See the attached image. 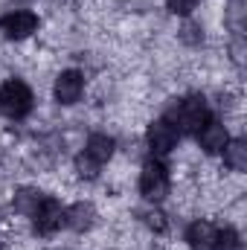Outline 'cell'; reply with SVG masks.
Instances as JSON below:
<instances>
[{"mask_svg":"<svg viewBox=\"0 0 247 250\" xmlns=\"http://www.w3.org/2000/svg\"><path fill=\"white\" fill-rule=\"evenodd\" d=\"M172 117H175V123L181 125V131L198 134L204 125L209 123V108H206V102H204L201 96H189V99H184V102L172 111Z\"/></svg>","mask_w":247,"mask_h":250,"instance_id":"obj_2","label":"cell"},{"mask_svg":"<svg viewBox=\"0 0 247 250\" xmlns=\"http://www.w3.org/2000/svg\"><path fill=\"white\" fill-rule=\"evenodd\" d=\"M145 140H148V146H151L154 154H169L178 146V128L169 123V120H157V123L148 125Z\"/></svg>","mask_w":247,"mask_h":250,"instance_id":"obj_5","label":"cell"},{"mask_svg":"<svg viewBox=\"0 0 247 250\" xmlns=\"http://www.w3.org/2000/svg\"><path fill=\"white\" fill-rule=\"evenodd\" d=\"M93 218H96V209H93L90 204H84V201H79V204H73L70 209H64V224H67L70 230H76V233L90 230V227H93Z\"/></svg>","mask_w":247,"mask_h":250,"instance_id":"obj_9","label":"cell"},{"mask_svg":"<svg viewBox=\"0 0 247 250\" xmlns=\"http://www.w3.org/2000/svg\"><path fill=\"white\" fill-rule=\"evenodd\" d=\"M181 32H184L181 38H184V41H189V44H198V41H201V35H198L201 29H198L195 23H186V26H184V29H181Z\"/></svg>","mask_w":247,"mask_h":250,"instance_id":"obj_19","label":"cell"},{"mask_svg":"<svg viewBox=\"0 0 247 250\" xmlns=\"http://www.w3.org/2000/svg\"><path fill=\"white\" fill-rule=\"evenodd\" d=\"M0 29H3L9 38L21 41V38H29V35L38 29V18H35L32 12H12V15L0 18Z\"/></svg>","mask_w":247,"mask_h":250,"instance_id":"obj_6","label":"cell"},{"mask_svg":"<svg viewBox=\"0 0 247 250\" xmlns=\"http://www.w3.org/2000/svg\"><path fill=\"white\" fill-rule=\"evenodd\" d=\"M76 172L82 175V178H87V181H93L96 175H99V163L90 157V154H79L76 157Z\"/></svg>","mask_w":247,"mask_h":250,"instance_id":"obj_15","label":"cell"},{"mask_svg":"<svg viewBox=\"0 0 247 250\" xmlns=\"http://www.w3.org/2000/svg\"><path fill=\"white\" fill-rule=\"evenodd\" d=\"M242 15H245V3L242 0H233L230 3V21H233L236 29H242Z\"/></svg>","mask_w":247,"mask_h":250,"instance_id":"obj_18","label":"cell"},{"mask_svg":"<svg viewBox=\"0 0 247 250\" xmlns=\"http://www.w3.org/2000/svg\"><path fill=\"white\" fill-rule=\"evenodd\" d=\"M0 111L9 120H23L32 111V90L18 79L3 82L0 84Z\"/></svg>","mask_w":247,"mask_h":250,"instance_id":"obj_1","label":"cell"},{"mask_svg":"<svg viewBox=\"0 0 247 250\" xmlns=\"http://www.w3.org/2000/svg\"><path fill=\"white\" fill-rule=\"evenodd\" d=\"M212 250H242V239L233 227H224V230H215V239H212Z\"/></svg>","mask_w":247,"mask_h":250,"instance_id":"obj_13","label":"cell"},{"mask_svg":"<svg viewBox=\"0 0 247 250\" xmlns=\"http://www.w3.org/2000/svg\"><path fill=\"white\" fill-rule=\"evenodd\" d=\"M38 204H41V192H35V189H21L15 195V209L23 215H32Z\"/></svg>","mask_w":247,"mask_h":250,"instance_id":"obj_14","label":"cell"},{"mask_svg":"<svg viewBox=\"0 0 247 250\" xmlns=\"http://www.w3.org/2000/svg\"><path fill=\"white\" fill-rule=\"evenodd\" d=\"M212 239H215V227H212L209 221H195V224H189V230H186V242L195 250L212 248Z\"/></svg>","mask_w":247,"mask_h":250,"instance_id":"obj_10","label":"cell"},{"mask_svg":"<svg viewBox=\"0 0 247 250\" xmlns=\"http://www.w3.org/2000/svg\"><path fill=\"white\" fill-rule=\"evenodd\" d=\"M84 154H90L96 163H105V160H111V154H114V140H111L108 134H90Z\"/></svg>","mask_w":247,"mask_h":250,"instance_id":"obj_11","label":"cell"},{"mask_svg":"<svg viewBox=\"0 0 247 250\" xmlns=\"http://www.w3.org/2000/svg\"><path fill=\"white\" fill-rule=\"evenodd\" d=\"M224 163L233 172H245L247 169V143L245 140H233L224 146Z\"/></svg>","mask_w":247,"mask_h":250,"instance_id":"obj_12","label":"cell"},{"mask_svg":"<svg viewBox=\"0 0 247 250\" xmlns=\"http://www.w3.org/2000/svg\"><path fill=\"white\" fill-rule=\"evenodd\" d=\"M140 192L148 201H163L169 195V172L160 160H148L140 175Z\"/></svg>","mask_w":247,"mask_h":250,"instance_id":"obj_3","label":"cell"},{"mask_svg":"<svg viewBox=\"0 0 247 250\" xmlns=\"http://www.w3.org/2000/svg\"><path fill=\"white\" fill-rule=\"evenodd\" d=\"M32 224H35V233L53 236V233L64 224V207L56 198H41V204H38L35 212H32Z\"/></svg>","mask_w":247,"mask_h":250,"instance_id":"obj_4","label":"cell"},{"mask_svg":"<svg viewBox=\"0 0 247 250\" xmlns=\"http://www.w3.org/2000/svg\"><path fill=\"white\" fill-rule=\"evenodd\" d=\"M82 90H84V79L79 70H64L56 79V99L62 105H76L82 99Z\"/></svg>","mask_w":247,"mask_h":250,"instance_id":"obj_7","label":"cell"},{"mask_svg":"<svg viewBox=\"0 0 247 250\" xmlns=\"http://www.w3.org/2000/svg\"><path fill=\"white\" fill-rule=\"evenodd\" d=\"M195 3H198V0H166L169 12H175V15H189V12L195 9Z\"/></svg>","mask_w":247,"mask_h":250,"instance_id":"obj_17","label":"cell"},{"mask_svg":"<svg viewBox=\"0 0 247 250\" xmlns=\"http://www.w3.org/2000/svg\"><path fill=\"white\" fill-rule=\"evenodd\" d=\"M198 140H201V148H204L206 154H218V151H224V146L230 143L227 128L221 123H206L198 131Z\"/></svg>","mask_w":247,"mask_h":250,"instance_id":"obj_8","label":"cell"},{"mask_svg":"<svg viewBox=\"0 0 247 250\" xmlns=\"http://www.w3.org/2000/svg\"><path fill=\"white\" fill-rule=\"evenodd\" d=\"M143 218H145V224H148L154 233H166V227H169V224H166V215H163V212H157V209H148Z\"/></svg>","mask_w":247,"mask_h":250,"instance_id":"obj_16","label":"cell"}]
</instances>
